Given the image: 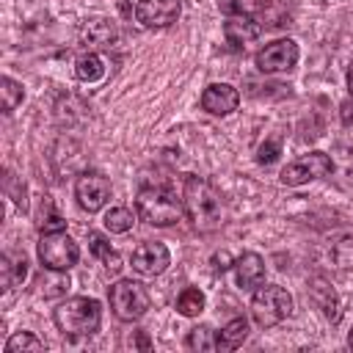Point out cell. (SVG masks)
<instances>
[{
  "mask_svg": "<svg viewBox=\"0 0 353 353\" xmlns=\"http://www.w3.org/2000/svg\"><path fill=\"white\" fill-rule=\"evenodd\" d=\"M182 204L185 215L190 218L193 229L199 232H215L223 223V201L221 193L212 188L210 179L204 176H188L182 188Z\"/></svg>",
  "mask_w": 353,
  "mask_h": 353,
  "instance_id": "1",
  "label": "cell"
},
{
  "mask_svg": "<svg viewBox=\"0 0 353 353\" xmlns=\"http://www.w3.org/2000/svg\"><path fill=\"white\" fill-rule=\"evenodd\" d=\"M52 320L63 336H91L102 323V306L97 298L77 295L55 306Z\"/></svg>",
  "mask_w": 353,
  "mask_h": 353,
  "instance_id": "2",
  "label": "cell"
},
{
  "mask_svg": "<svg viewBox=\"0 0 353 353\" xmlns=\"http://www.w3.org/2000/svg\"><path fill=\"white\" fill-rule=\"evenodd\" d=\"M135 207H138V215L149 226H171L185 212V204L182 199H176V193H171L168 188H154V185L138 190Z\"/></svg>",
  "mask_w": 353,
  "mask_h": 353,
  "instance_id": "3",
  "label": "cell"
},
{
  "mask_svg": "<svg viewBox=\"0 0 353 353\" xmlns=\"http://www.w3.org/2000/svg\"><path fill=\"white\" fill-rule=\"evenodd\" d=\"M295 303H292V295L279 287V284H259L254 290V298H251V317L256 325L262 328H270V325H279L281 320H287L292 314Z\"/></svg>",
  "mask_w": 353,
  "mask_h": 353,
  "instance_id": "4",
  "label": "cell"
},
{
  "mask_svg": "<svg viewBox=\"0 0 353 353\" xmlns=\"http://www.w3.org/2000/svg\"><path fill=\"white\" fill-rule=\"evenodd\" d=\"M108 301H110V309L119 320L124 323H132L138 317L146 314L149 309V292L141 281H132V279H121L116 284H110L108 290Z\"/></svg>",
  "mask_w": 353,
  "mask_h": 353,
  "instance_id": "5",
  "label": "cell"
},
{
  "mask_svg": "<svg viewBox=\"0 0 353 353\" xmlns=\"http://www.w3.org/2000/svg\"><path fill=\"white\" fill-rule=\"evenodd\" d=\"M39 259L47 268L69 270L80 259V248L63 229L61 232H44L41 240H39Z\"/></svg>",
  "mask_w": 353,
  "mask_h": 353,
  "instance_id": "6",
  "label": "cell"
},
{
  "mask_svg": "<svg viewBox=\"0 0 353 353\" xmlns=\"http://www.w3.org/2000/svg\"><path fill=\"white\" fill-rule=\"evenodd\" d=\"M328 174H331V157L325 152H309L281 168V182L290 188H298V185H306V182L328 176Z\"/></svg>",
  "mask_w": 353,
  "mask_h": 353,
  "instance_id": "7",
  "label": "cell"
},
{
  "mask_svg": "<svg viewBox=\"0 0 353 353\" xmlns=\"http://www.w3.org/2000/svg\"><path fill=\"white\" fill-rule=\"evenodd\" d=\"M298 63V44L292 39H276L256 52V69L265 74L290 72Z\"/></svg>",
  "mask_w": 353,
  "mask_h": 353,
  "instance_id": "8",
  "label": "cell"
},
{
  "mask_svg": "<svg viewBox=\"0 0 353 353\" xmlns=\"http://www.w3.org/2000/svg\"><path fill=\"white\" fill-rule=\"evenodd\" d=\"M74 196H77V204L85 212H97L110 199V182H108V176H102L97 171H85L74 182Z\"/></svg>",
  "mask_w": 353,
  "mask_h": 353,
  "instance_id": "9",
  "label": "cell"
},
{
  "mask_svg": "<svg viewBox=\"0 0 353 353\" xmlns=\"http://www.w3.org/2000/svg\"><path fill=\"white\" fill-rule=\"evenodd\" d=\"M182 3L179 0H138L135 19L143 28H168L179 19Z\"/></svg>",
  "mask_w": 353,
  "mask_h": 353,
  "instance_id": "10",
  "label": "cell"
},
{
  "mask_svg": "<svg viewBox=\"0 0 353 353\" xmlns=\"http://www.w3.org/2000/svg\"><path fill=\"white\" fill-rule=\"evenodd\" d=\"M171 265V254L163 243L146 240L132 251V270L141 276H160Z\"/></svg>",
  "mask_w": 353,
  "mask_h": 353,
  "instance_id": "11",
  "label": "cell"
},
{
  "mask_svg": "<svg viewBox=\"0 0 353 353\" xmlns=\"http://www.w3.org/2000/svg\"><path fill=\"white\" fill-rule=\"evenodd\" d=\"M237 105H240V94L229 83H212L201 94V108L212 116H229L237 110Z\"/></svg>",
  "mask_w": 353,
  "mask_h": 353,
  "instance_id": "12",
  "label": "cell"
},
{
  "mask_svg": "<svg viewBox=\"0 0 353 353\" xmlns=\"http://www.w3.org/2000/svg\"><path fill=\"white\" fill-rule=\"evenodd\" d=\"M234 273L240 290H256L265 281V259L254 251H245L234 259Z\"/></svg>",
  "mask_w": 353,
  "mask_h": 353,
  "instance_id": "13",
  "label": "cell"
},
{
  "mask_svg": "<svg viewBox=\"0 0 353 353\" xmlns=\"http://www.w3.org/2000/svg\"><path fill=\"white\" fill-rule=\"evenodd\" d=\"M309 295H312V301L317 303V309H320L331 323H336V320L342 317L339 295L334 292V287H331L325 279H312V281H309Z\"/></svg>",
  "mask_w": 353,
  "mask_h": 353,
  "instance_id": "14",
  "label": "cell"
},
{
  "mask_svg": "<svg viewBox=\"0 0 353 353\" xmlns=\"http://www.w3.org/2000/svg\"><path fill=\"white\" fill-rule=\"evenodd\" d=\"M259 22L254 19V17H229L226 22H223V36H226V41L234 47V50H240V47H245L248 41H254L256 36H259Z\"/></svg>",
  "mask_w": 353,
  "mask_h": 353,
  "instance_id": "15",
  "label": "cell"
},
{
  "mask_svg": "<svg viewBox=\"0 0 353 353\" xmlns=\"http://www.w3.org/2000/svg\"><path fill=\"white\" fill-rule=\"evenodd\" d=\"M119 41V28L110 19H91L83 28V44L97 50H110Z\"/></svg>",
  "mask_w": 353,
  "mask_h": 353,
  "instance_id": "16",
  "label": "cell"
},
{
  "mask_svg": "<svg viewBox=\"0 0 353 353\" xmlns=\"http://www.w3.org/2000/svg\"><path fill=\"white\" fill-rule=\"evenodd\" d=\"M66 290H69L66 270H55V268L41 265V270L36 276V292L44 295V298H55V295H63Z\"/></svg>",
  "mask_w": 353,
  "mask_h": 353,
  "instance_id": "17",
  "label": "cell"
},
{
  "mask_svg": "<svg viewBox=\"0 0 353 353\" xmlns=\"http://www.w3.org/2000/svg\"><path fill=\"white\" fill-rule=\"evenodd\" d=\"M88 251L110 270V273H116L119 268H121V256H119V251H113L110 248V243L99 234V232H88Z\"/></svg>",
  "mask_w": 353,
  "mask_h": 353,
  "instance_id": "18",
  "label": "cell"
},
{
  "mask_svg": "<svg viewBox=\"0 0 353 353\" xmlns=\"http://www.w3.org/2000/svg\"><path fill=\"white\" fill-rule=\"evenodd\" d=\"M0 270H3V290H11V287H17V284H22L25 281V276H28V259H25V254H6L3 256V262H0Z\"/></svg>",
  "mask_w": 353,
  "mask_h": 353,
  "instance_id": "19",
  "label": "cell"
},
{
  "mask_svg": "<svg viewBox=\"0 0 353 353\" xmlns=\"http://www.w3.org/2000/svg\"><path fill=\"white\" fill-rule=\"evenodd\" d=\"M245 339H248V323H245V317H234V320H229L221 328V334H218V350H234Z\"/></svg>",
  "mask_w": 353,
  "mask_h": 353,
  "instance_id": "20",
  "label": "cell"
},
{
  "mask_svg": "<svg viewBox=\"0 0 353 353\" xmlns=\"http://www.w3.org/2000/svg\"><path fill=\"white\" fill-rule=\"evenodd\" d=\"M74 72H77V77H80L83 83H97V80L105 77V61H102L97 52H88V55L77 58Z\"/></svg>",
  "mask_w": 353,
  "mask_h": 353,
  "instance_id": "21",
  "label": "cell"
},
{
  "mask_svg": "<svg viewBox=\"0 0 353 353\" xmlns=\"http://www.w3.org/2000/svg\"><path fill=\"white\" fill-rule=\"evenodd\" d=\"M105 229L108 232H113V234H124V232H130L132 229V223H135V215H132V210H127V207H110L108 212H105Z\"/></svg>",
  "mask_w": 353,
  "mask_h": 353,
  "instance_id": "22",
  "label": "cell"
},
{
  "mask_svg": "<svg viewBox=\"0 0 353 353\" xmlns=\"http://www.w3.org/2000/svg\"><path fill=\"white\" fill-rule=\"evenodd\" d=\"M185 347L190 350H218V336L210 325H196L185 336Z\"/></svg>",
  "mask_w": 353,
  "mask_h": 353,
  "instance_id": "23",
  "label": "cell"
},
{
  "mask_svg": "<svg viewBox=\"0 0 353 353\" xmlns=\"http://www.w3.org/2000/svg\"><path fill=\"white\" fill-rule=\"evenodd\" d=\"M176 312L185 314V317H196V314H201V312H204V292L196 290V287L182 290L179 298H176Z\"/></svg>",
  "mask_w": 353,
  "mask_h": 353,
  "instance_id": "24",
  "label": "cell"
},
{
  "mask_svg": "<svg viewBox=\"0 0 353 353\" xmlns=\"http://www.w3.org/2000/svg\"><path fill=\"white\" fill-rule=\"evenodd\" d=\"M3 350H6V353H19V350H44V342H41L36 334H30V331H17V334H11V336L6 339Z\"/></svg>",
  "mask_w": 353,
  "mask_h": 353,
  "instance_id": "25",
  "label": "cell"
},
{
  "mask_svg": "<svg viewBox=\"0 0 353 353\" xmlns=\"http://www.w3.org/2000/svg\"><path fill=\"white\" fill-rule=\"evenodd\" d=\"M36 226L41 229V234H44V232H61V229L66 226V221L61 218V212L52 207V201H50L47 196H44V201H41V212H39Z\"/></svg>",
  "mask_w": 353,
  "mask_h": 353,
  "instance_id": "26",
  "label": "cell"
},
{
  "mask_svg": "<svg viewBox=\"0 0 353 353\" xmlns=\"http://www.w3.org/2000/svg\"><path fill=\"white\" fill-rule=\"evenodd\" d=\"M0 91H3V113H11L22 99H25V91H22V83H17L14 77H3L0 80Z\"/></svg>",
  "mask_w": 353,
  "mask_h": 353,
  "instance_id": "27",
  "label": "cell"
},
{
  "mask_svg": "<svg viewBox=\"0 0 353 353\" xmlns=\"http://www.w3.org/2000/svg\"><path fill=\"white\" fill-rule=\"evenodd\" d=\"M331 259L339 270H353V237H339L331 248Z\"/></svg>",
  "mask_w": 353,
  "mask_h": 353,
  "instance_id": "28",
  "label": "cell"
},
{
  "mask_svg": "<svg viewBox=\"0 0 353 353\" xmlns=\"http://www.w3.org/2000/svg\"><path fill=\"white\" fill-rule=\"evenodd\" d=\"M339 171L347 182H353V149L350 146H336L331 154V171Z\"/></svg>",
  "mask_w": 353,
  "mask_h": 353,
  "instance_id": "29",
  "label": "cell"
},
{
  "mask_svg": "<svg viewBox=\"0 0 353 353\" xmlns=\"http://www.w3.org/2000/svg\"><path fill=\"white\" fill-rule=\"evenodd\" d=\"M218 6L229 17H251L259 8V0H218Z\"/></svg>",
  "mask_w": 353,
  "mask_h": 353,
  "instance_id": "30",
  "label": "cell"
},
{
  "mask_svg": "<svg viewBox=\"0 0 353 353\" xmlns=\"http://www.w3.org/2000/svg\"><path fill=\"white\" fill-rule=\"evenodd\" d=\"M279 154H281V138H279V135H270V138H265V141L259 143V149H256V163L270 165Z\"/></svg>",
  "mask_w": 353,
  "mask_h": 353,
  "instance_id": "31",
  "label": "cell"
},
{
  "mask_svg": "<svg viewBox=\"0 0 353 353\" xmlns=\"http://www.w3.org/2000/svg\"><path fill=\"white\" fill-rule=\"evenodd\" d=\"M212 265H215V270H229V268H234V262H232V256H229L226 251L215 254V256H212Z\"/></svg>",
  "mask_w": 353,
  "mask_h": 353,
  "instance_id": "32",
  "label": "cell"
},
{
  "mask_svg": "<svg viewBox=\"0 0 353 353\" xmlns=\"http://www.w3.org/2000/svg\"><path fill=\"white\" fill-rule=\"evenodd\" d=\"M135 342H138V347H141V350H149V347H152V342H149V336H146V331H138V336H135Z\"/></svg>",
  "mask_w": 353,
  "mask_h": 353,
  "instance_id": "33",
  "label": "cell"
},
{
  "mask_svg": "<svg viewBox=\"0 0 353 353\" xmlns=\"http://www.w3.org/2000/svg\"><path fill=\"white\" fill-rule=\"evenodd\" d=\"M347 91H350V99H353V63L347 69Z\"/></svg>",
  "mask_w": 353,
  "mask_h": 353,
  "instance_id": "34",
  "label": "cell"
},
{
  "mask_svg": "<svg viewBox=\"0 0 353 353\" xmlns=\"http://www.w3.org/2000/svg\"><path fill=\"white\" fill-rule=\"evenodd\" d=\"M347 345L353 347V328H350V334H347Z\"/></svg>",
  "mask_w": 353,
  "mask_h": 353,
  "instance_id": "35",
  "label": "cell"
}]
</instances>
